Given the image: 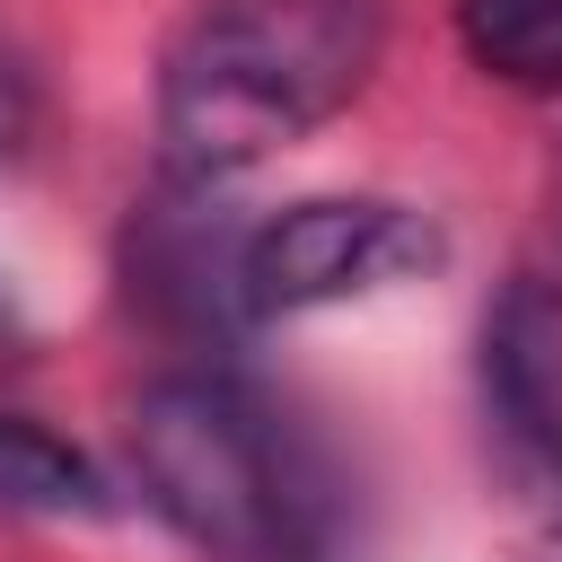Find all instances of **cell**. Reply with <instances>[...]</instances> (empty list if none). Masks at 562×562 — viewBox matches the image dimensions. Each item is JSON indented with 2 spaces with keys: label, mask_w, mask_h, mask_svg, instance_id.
<instances>
[{
  "label": "cell",
  "mask_w": 562,
  "mask_h": 562,
  "mask_svg": "<svg viewBox=\"0 0 562 562\" xmlns=\"http://www.w3.org/2000/svg\"><path fill=\"white\" fill-rule=\"evenodd\" d=\"M378 0H211L158 70V140L184 176H237L360 97Z\"/></svg>",
  "instance_id": "1"
},
{
  "label": "cell",
  "mask_w": 562,
  "mask_h": 562,
  "mask_svg": "<svg viewBox=\"0 0 562 562\" xmlns=\"http://www.w3.org/2000/svg\"><path fill=\"white\" fill-rule=\"evenodd\" d=\"M132 465L149 501L211 553H281L290 544V465L272 422L220 378H158L132 404Z\"/></svg>",
  "instance_id": "2"
},
{
  "label": "cell",
  "mask_w": 562,
  "mask_h": 562,
  "mask_svg": "<svg viewBox=\"0 0 562 562\" xmlns=\"http://www.w3.org/2000/svg\"><path fill=\"white\" fill-rule=\"evenodd\" d=\"M422 255H430V237L395 202H290L281 220H263L237 246V307H255V316L325 307V299L378 290L386 272H404Z\"/></svg>",
  "instance_id": "3"
},
{
  "label": "cell",
  "mask_w": 562,
  "mask_h": 562,
  "mask_svg": "<svg viewBox=\"0 0 562 562\" xmlns=\"http://www.w3.org/2000/svg\"><path fill=\"white\" fill-rule=\"evenodd\" d=\"M483 369H492L509 430L562 474V281H518L501 299L483 334Z\"/></svg>",
  "instance_id": "4"
},
{
  "label": "cell",
  "mask_w": 562,
  "mask_h": 562,
  "mask_svg": "<svg viewBox=\"0 0 562 562\" xmlns=\"http://www.w3.org/2000/svg\"><path fill=\"white\" fill-rule=\"evenodd\" d=\"M457 44L518 97H562V0H457Z\"/></svg>",
  "instance_id": "5"
},
{
  "label": "cell",
  "mask_w": 562,
  "mask_h": 562,
  "mask_svg": "<svg viewBox=\"0 0 562 562\" xmlns=\"http://www.w3.org/2000/svg\"><path fill=\"white\" fill-rule=\"evenodd\" d=\"M0 509H26V518H70V509H97V474L70 439L0 413Z\"/></svg>",
  "instance_id": "6"
},
{
  "label": "cell",
  "mask_w": 562,
  "mask_h": 562,
  "mask_svg": "<svg viewBox=\"0 0 562 562\" xmlns=\"http://www.w3.org/2000/svg\"><path fill=\"white\" fill-rule=\"evenodd\" d=\"M18 140V88H9V70H0V149Z\"/></svg>",
  "instance_id": "7"
},
{
  "label": "cell",
  "mask_w": 562,
  "mask_h": 562,
  "mask_svg": "<svg viewBox=\"0 0 562 562\" xmlns=\"http://www.w3.org/2000/svg\"><path fill=\"white\" fill-rule=\"evenodd\" d=\"M553 562H562V544H553Z\"/></svg>",
  "instance_id": "8"
},
{
  "label": "cell",
  "mask_w": 562,
  "mask_h": 562,
  "mask_svg": "<svg viewBox=\"0 0 562 562\" xmlns=\"http://www.w3.org/2000/svg\"><path fill=\"white\" fill-rule=\"evenodd\" d=\"M0 316H9V307H0Z\"/></svg>",
  "instance_id": "9"
}]
</instances>
